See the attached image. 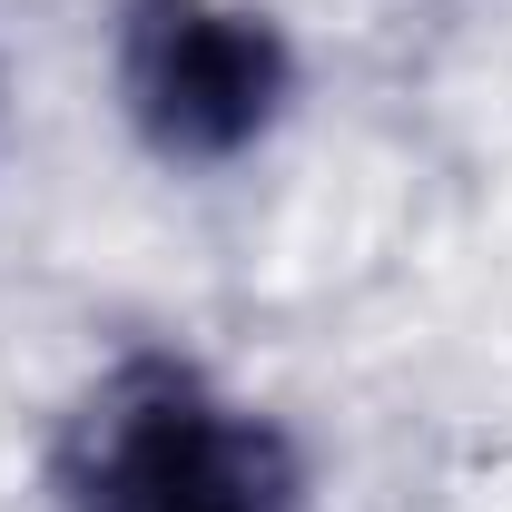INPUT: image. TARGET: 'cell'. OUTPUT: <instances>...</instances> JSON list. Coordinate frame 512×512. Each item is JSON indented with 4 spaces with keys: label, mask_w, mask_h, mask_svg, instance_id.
Wrapping results in <instances>:
<instances>
[{
    "label": "cell",
    "mask_w": 512,
    "mask_h": 512,
    "mask_svg": "<svg viewBox=\"0 0 512 512\" xmlns=\"http://www.w3.org/2000/svg\"><path fill=\"white\" fill-rule=\"evenodd\" d=\"M60 512H306V463L276 414L188 355H119L50 444Z\"/></svg>",
    "instance_id": "1"
},
{
    "label": "cell",
    "mask_w": 512,
    "mask_h": 512,
    "mask_svg": "<svg viewBox=\"0 0 512 512\" xmlns=\"http://www.w3.org/2000/svg\"><path fill=\"white\" fill-rule=\"evenodd\" d=\"M109 79L148 158L237 168L296 109V40L256 0H119Z\"/></svg>",
    "instance_id": "2"
}]
</instances>
